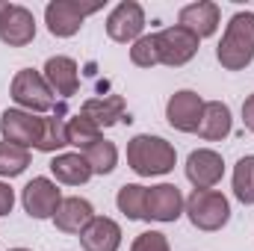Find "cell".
<instances>
[{"label":"cell","instance_id":"d4e9b609","mask_svg":"<svg viewBox=\"0 0 254 251\" xmlns=\"http://www.w3.org/2000/svg\"><path fill=\"white\" fill-rule=\"evenodd\" d=\"M234 195L243 204H254V154L234 166Z\"/></svg>","mask_w":254,"mask_h":251},{"label":"cell","instance_id":"7c38bea8","mask_svg":"<svg viewBox=\"0 0 254 251\" xmlns=\"http://www.w3.org/2000/svg\"><path fill=\"white\" fill-rule=\"evenodd\" d=\"M225 175V160L222 154L210 151V148H198L192 151L187 160V178L192 181L195 189H213Z\"/></svg>","mask_w":254,"mask_h":251},{"label":"cell","instance_id":"ffe728a7","mask_svg":"<svg viewBox=\"0 0 254 251\" xmlns=\"http://www.w3.org/2000/svg\"><path fill=\"white\" fill-rule=\"evenodd\" d=\"M51 172L60 184H68V187H80L92 178V169L83 154H57L51 160Z\"/></svg>","mask_w":254,"mask_h":251},{"label":"cell","instance_id":"5bb4252c","mask_svg":"<svg viewBox=\"0 0 254 251\" xmlns=\"http://www.w3.org/2000/svg\"><path fill=\"white\" fill-rule=\"evenodd\" d=\"M80 246L86 251H119V246H122L119 222H113L107 216H95L86 225V231L80 234Z\"/></svg>","mask_w":254,"mask_h":251},{"label":"cell","instance_id":"44dd1931","mask_svg":"<svg viewBox=\"0 0 254 251\" xmlns=\"http://www.w3.org/2000/svg\"><path fill=\"white\" fill-rule=\"evenodd\" d=\"M83 157H86L92 175H110V172L116 169V163H119V151H116V145L107 142V139H98L95 145H89V148L83 151Z\"/></svg>","mask_w":254,"mask_h":251},{"label":"cell","instance_id":"ba28073f","mask_svg":"<svg viewBox=\"0 0 254 251\" xmlns=\"http://www.w3.org/2000/svg\"><path fill=\"white\" fill-rule=\"evenodd\" d=\"M21 204L33 219H54L63 204V192L48 178H33L21 192Z\"/></svg>","mask_w":254,"mask_h":251},{"label":"cell","instance_id":"1f68e13d","mask_svg":"<svg viewBox=\"0 0 254 251\" xmlns=\"http://www.w3.org/2000/svg\"><path fill=\"white\" fill-rule=\"evenodd\" d=\"M9 251H30V249H9Z\"/></svg>","mask_w":254,"mask_h":251},{"label":"cell","instance_id":"484cf974","mask_svg":"<svg viewBox=\"0 0 254 251\" xmlns=\"http://www.w3.org/2000/svg\"><path fill=\"white\" fill-rule=\"evenodd\" d=\"M130 63L139 65V68H154V65H160V45H157V33L142 36V39H136V42H133V48H130Z\"/></svg>","mask_w":254,"mask_h":251},{"label":"cell","instance_id":"8fae6325","mask_svg":"<svg viewBox=\"0 0 254 251\" xmlns=\"http://www.w3.org/2000/svg\"><path fill=\"white\" fill-rule=\"evenodd\" d=\"M184 195L175 184H157L145 195V219L154 222H178L184 213Z\"/></svg>","mask_w":254,"mask_h":251},{"label":"cell","instance_id":"6da1fadb","mask_svg":"<svg viewBox=\"0 0 254 251\" xmlns=\"http://www.w3.org/2000/svg\"><path fill=\"white\" fill-rule=\"evenodd\" d=\"M178 151L172 148V142H166L163 136H151V133H139L127 142V163L139 178H157V175H169L175 169Z\"/></svg>","mask_w":254,"mask_h":251},{"label":"cell","instance_id":"3957f363","mask_svg":"<svg viewBox=\"0 0 254 251\" xmlns=\"http://www.w3.org/2000/svg\"><path fill=\"white\" fill-rule=\"evenodd\" d=\"M184 210L198 231H222L231 219V204L216 189H195L187 198Z\"/></svg>","mask_w":254,"mask_h":251},{"label":"cell","instance_id":"52a82bcc","mask_svg":"<svg viewBox=\"0 0 254 251\" xmlns=\"http://www.w3.org/2000/svg\"><path fill=\"white\" fill-rule=\"evenodd\" d=\"M42 127L45 122L27 110H6L0 116V133H3V142H12V145H21V148H36L39 139H42Z\"/></svg>","mask_w":254,"mask_h":251},{"label":"cell","instance_id":"ac0fdd59","mask_svg":"<svg viewBox=\"0 0 254 251\" xmlns=\"http://www.w3.org/2000/svg\"><path fill=\"white\" fill-rule=\"evenodd\" d=\"M80 116H86L98 130L113 127L116 122L125 119V98L122 95H110V98H89L80 110Z\"/></svg>","mask_w":254,"mask_h":251},{"label":"cell","instance_id":"d6986e66","mask_svg":"<svg viewBox=\"0 0 254 251\" xmlns=\"http://www.w3.org/2000/svg\"><path fill=\"white\" fill-rule=\"evenodd\" d=\"M231 133V107L222 101H204V116L198 125V136L207 142H219Z\"/></svg>","mask_w":254,"mask_h":251},{"label":"cell","instance_id":"4dcf8cb0","mask_svg":"<svg viewBox=\"0 0 254 251\" xmlns=\"http://www.w3.org/2000/svg\"><path fill=\"white\" fill-rule=\"evenodd\" d=\"M9 12H12V3H0V27H3V21H6Z\"/></svg>","mask_w":254,"mask_h":251},{"label":"cell","instance_id":"7402d4cb","mask_svg":"<svg viewBox=\"0 0 254 251\" xmlns=\"http://www.w3.org/2000/svg\"><path fill=\"white\" fill-rule=\"evenodd\" d=\"M65 139H68V145H77V148H89V145H95L98 139H101V130L92 125L86 116H74V119H68L65 122Z\"/></svg>","mask_w":254,"mask_h":251},{"label":"cell","instance_id":"30bf717a","mask_svg":"<svg viewBox=\"0 0 254 251\" xmlns=\"http://www.w3.org/2000/svg\"><path fill=\"white\" fill-rule=\"evenodd\" d=\"M142 30H145V12H142V6L136 0L119 3L107 18V36L113 42H119V45L142 39Z\"/></svg>","mask_w":254,"mask_h":251},{"label":"cell","instance_id":"9c48e42d","mask_svg":"<svg viewBox=\"0 0 254 251\" xmlns=\"http://www.w3.org/2000/svg\"><path fill=\"white\" fill-rule=\"evenodd\" d=\"M201 116H204V101L198 92L192 89H181L169 98L166 104V119L169 125L181 133H198V125H201Z\"/></svg>","mask_w":254,"mask_h":251},{"label":"cell","instance_id":"4fadbf2b","mask_svg":"<svg viewBox=\"0 0 254 251\" xmlns=\"http://www.w3.org/2000/svg\"><path fill=\"white\" fill-rule=\"evenodd\" d=\"M219 15H222V12H219L216 3L198 0V3H190V6L181 9L178 27L190 30L192 36H198V39H207V36H213V33L219 30Z\"/></svg>","mask_w":254,"mask_h":251},{"label":"cell","instance_id":"2e32d148","mask_svg":"<svg viewBox=\"0 0 254 251\" xmlns=\"http://www.w3.org/2000/svg\"><path fill=\"white\" fill-rule=\"evenodd\" d=\"M45 80L54 89V95L71 98L80 89V74H77V63L71 57H51L45 63Z\"/></svg>","mask_w":254,"mask_h":251},{"label":"cell","instance_id":"8992f818","mask_svg":"<svg viewBox=\"0 0 254 251\" xmlns=\"http://www.w3.org/2000/svg\"><path fill=\"white\" fill-rule=\"evenodd\" d=\"M198 36H192L184 27H166L157 33V45H160V63L169 68H181L198 54Z\"/></svg>","mask_w":254,"mask_h":251},{"label":"cell","instance_id":"9a60e30c","mask_svg":"<svg viewBox=\"0 0 254 251\" xmlns=\"http://www.w3.org/2000/svg\"><path fill=\"white\" fill-rule=\"evenodd\" d=\"M0 39H3V45H9V48H24V45H30V42L36 39V18H33V12H30L27 6L12 3V12L6 15V21H3V27H0Z\"/></svg>","mask_w":254,"mask_h":251},{"label":"cell","instance_id":"83f0119b","mask_svg":"<svg viewBox=\"0 0 254 251\" xmlns=\"http://www.w3.org/2000/svg\"><path fill=\"white\" fill-rule=\"evenodd\" d=\"M130 251H172V249H169L166 234H160V231H145V234H139V237L133 240Z\"/></svg>","mask_w":254,"mask_h":251},{"label":"cell","instance_id":"cb8c5ba5","mask_svg":"<svg viewBox=\"0 0 254 251\" xmlns=\"http://www.w3.org/2000/svg\"><path fill=\"white\" fill-rule=\"evenodd\" d=\"M145 195H148V189L139 187V184H125V187L119 189V195H116V204H119V210L125 213L127 219H145Z\"/></svg>","mask_w":254,"mask_h":251},{"label":"cell","instance_id":"7a4b0ae2","mask_svg":"<svg viewBox=\"0 0 254 251\" xmlns=\"http://www.w3.org/2000/svg\"><path fill=\"white\" fill-rule=\"evenodd\" d=\"M216 60L225 71H243L254 60V12H237L216 48Z\"/></svg>","mask_w":254,"mask_h":251},{"label":"cell","instance_id":"603a6c76","mask_svg":"<svg viewBox=\"0 0 254 251\" xmlns=\"http://www.w3.org/2000/svg\"><path fill=\"white\" fill-rule=\"evenodd\" d=\"M30 166V151L12 142H0V178H15L27 172Z\"/></svg>","mask_w":254,"mask_h":251},{"label":"cell","instance_id":"4316f807","mask_svg":"<svg viewBox=\"0 0 254 251\" xmlns=\"http://www.w3.org/2000/svg\"><path fill=\"white\" fill-rule=\"evenodd\" d=\"M45 127H42V139H39V151H45V154H54V151H60L68 145V139H65V122L60 116H51V119H42Z\"/></svg>","mask_w":254,"mask_h":251},{"label":"cell","instance_id":"5b68a950","mask_svg":"<svg viewBox=\"0 0 254 251\" xmlns=\"http://www.w3.org/2000/svg\"><path fill=\"white\" fill-rule=\"evenodd\" d=\"M98 9H101V3L54 0V3H48V9H45V21H48V30H51L54 36L68 39V36H74V33L83 27V21H86L89 15H95Z\"/></svg>","mask_w":254,"mask_h":251},{"label":"cell","instance_id":"e0dca14e","mask_svg":"<svg viewBox=\"0 0 254 251\" xmlns=\"http://www.w3.org/2000/svg\"><path fill=\"white\" fill-rule=\"evenodd\" d=\"M92 219H95L92 204H89L86 198H77V195L63 198V204H60V210H57V216H54V222H57V228H60L63 234H83Z\"/></svg>","mask_w":254,"mask_h":251},{"label":"cell","instance_id":"277c9868","mask_svg":"<svg viewBox=\"0 0 254 251\" xmlns=\"http://www.w3.org/2000/svg\"><path fill=\"white\" fill-rule=\"evenodd\" d=\"M12 101L27 113H48L57 98H54V89L48 86L45 74H39L33 68H21L12 80Z\"/></svg>","mask_w":254,"mask_h":251},{"label":"cell","instance_id":"f1b7e54d","mask_svg":"<svg viewBox=\"0 0 254 251\" xmlns=\"http://www.w3.org/2000/svg\"><path fill=\"white\" fill-rule=\"evenodd\" d=\"M15 207V192L9 184H0V216H9Z\"/></svg>","mask_w":254,"mask_h":251},{"label":"cell","instance_id":"f546056e","mask_svg":"<svg viewBox=\"0 0 254 251\" xmlns=\"http://www.w3.org/2000/svg\"><path fill=\"white\" fill-rule=\"evenodd\" d=\"M243 122H246V127L254 133V95H249L246 104H243Z\"/></svg>","mask_w":254,"mask_h":251}]
</instances>
